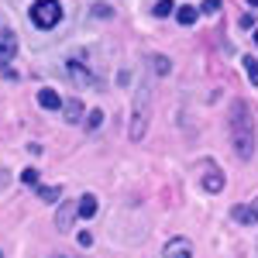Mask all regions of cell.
<instances>
[{"instance_id":"6da1fadb","label":"cell","mask_w":258,"mask_h":258,"mask_svg":"<svg viewBox=\"0 0 258 258\" xmlns=\"http://www.w3.org/2000/svg\"><path fill=\"white\" fill-rule=\"evenodd\" d=\"M231 145H234V155L244 162L255 155V117L248 103L231 107Z\"/></svg>"},{"instance_id":"7a4b0ae2","label":"cell","mask_w":258,"mask_h":258,"mask_svg":"<svg viewBox=\"0 0 258 258\" xmlns=\"http://www.w3.org/2000/svg\"><path fill=\"white\" fill-rule=\"evenodd\" d=\"M62 21V4L59 0H35L31 4V24L41 31H52Z\"/></svg>"},{"instance_id":"3957f363","label":"cell","mask_w":258,"mask_h":258,"mask_svg":"<svg viewBox=\"0 0 258 258\" xmlns=\"http://www.w3.org/2000/svg\"><path fill=\"white\" fill-rule=\"evenodd\" d=\"M145 127H148V83L138 86V103H135V124H131V138L141 141L145 138Z\"/></svg>"},{"instance_id":"277c9868","label":"cell","mask_w":258,"mask_h":258,"mask_svg":"<svg viewBox=\"0 0 258 258\" xmlns=\"http://www.w3.org/2000/svg\"><path fill=\"white\" fill-rule=\"evenodd\" d=\"M66 76L76 83V86H97V76H93L80 59H69V62H66Z\"/></svg>"},{"instance_id":"5b68a950","label":"cell","mask_w":258,"mask_h":258,"mask_svg":"<svg viewBox=\"0 0 258 258\" xmlns=\"http://www.w3.org/2000/svg\"><path fill=\"white\" fill-rule=\"evenodd\" d=\"M231 217L238 220L241 227H255V224H258V200H251V203H241V207H234V210H231Z\"/></svg>"},{"instance_id":"8992f818","label":"cell","mask_w":258,"mask_h":258,"mask_svg":"<svg viewBox=\"0 0 258 258\" xmlns=\"http://www.w3.org/2000/svg\"><path fill=\"white\" fill-rule=\"evenodd\" d=\"M162 258H193V244H189L186 238H172L169 244H165Z\"/></svg>"},{"instance_id":"52a82bcc","label":"cell","mask_w":258,"mask_h":258,"mask_svg":"<svg viewBox=\"0 0 258 258\" xmlns=\"http://www.w3.org/2000/svg\"><path fill=\"white\" fill-rule=\"evenodd\" d=\"M80 217V210H76V203H73V200H66V203H62L59 207V214H55V227H59V231H69V227H73V220Z\"/></svg>"},{"instance_id":"ba28073f","label":"cell","mask_w":258,"mask_h":258,"mask_svg":"<svg viewBox=\"0 0 258 258\" xmlns=\"http://www.w3.org/2000/svg\"><path fill=\"white\" fill-rule=\"evenodd\" d=\"M14 55H18V35L14 31H0V62L7 66Z\"/></svg>"},{"instance_id":"9c48e42d","label":"cell","mask_w":258,"mask_h":258,"mask_svg":"<svg viewBox=\"0 0 258 258\" xmlns=\"http://www.w3.org/2000/svg\"><path fill=\"white\" fill-rule=\"evenodd\" d=\"M203 189H207V193H220V189H224V172H220L217 165H210V172L203 176Z\"/></svg>"},{"instance_id":"30bf717a","label":"cell","mask_w":258,"mask_h":258,"mask_svg":"<svg viewBox=\"0 0 258 258\" xmlns=\"http://www.w3.org/2000/svg\"><path fill=\"white\" fill-rule=\"evenodd\" d=\"M38 103L45 107V110H62V97L55 93V90H41V93H38Z\"/></svg>"},{"instance_id":"8fae6325","label":"cell","mask_w":258,"mask_h":258,"mask_svg":"<svg viewBox=\"0 0 258 258\" xmlns=\"http://www.w3.org/2000/svg\"><path fill=\"white\" fill-rule=\"evenodd\" d=\"M62 110H66V120H69V124H80V120H83V103H80V100L62 103Z\"/></svg>"},{"instance_id":"7c38bea8","label":"cell","mask_w":258,"mask_h":258,"mask_svg":"<svg viewBox=\"0 0 258 258\" xmlns=\"http://www.w3.org/2000/svg\"><path fill=\"white\" fill-rule=\"evenodd\" d=\"M76 210H80V217H97V197H83L80 203H76Z\"/></svg>"},{"instance_id":"4fadbf2b","label":"cell","mask_w":258,"mask_h":258,"mask_svg":"<svg viewBox=\"0 0 258 258\" xmlns=\"http://www.w3.org/2000/svg\"><path fill=\"white\" fill-rule=\"evenodd\" d=\"M197 18H200V11H197V7H179V11H176V21L182 24V28L197 24Z\"/></svg>"},{"instance_id":"5bb4252c","label":"cell","mask_w":258,"mask_h":258,"mask_svg":"<svg viewBox=\"0 0 258 258\" xmlns=\"http://www.w3.org/2000/svg\"><path fill=\"white\" fill-rule=\"evenodd\" d=\"M244 73H248V80H251V86H258V59L255 55H244Z\"/></svg>"},{"instance_id":"9a60e30c","label":"cell","mask_w":258,"mask_h":258,"mask_svg":"<svg viewBox=\"0 0 258 258\" xmlns=\"http://www.w3.org/2000/svg\"><path fill=\"white\" fill-rule=\"evenodd\" d=\"M59 186H38V197L45 200V203H55V200H59Z\"/></svg>"},{"instance_id":"2e32d148","label":"cell","mask_w":258,"mask_h":258,"mask_svg":"<svg viewBox=\"0 0 258 258\" xmlns=\"http://www.w3.org/2000/svg\"><path fill=\"white\" fill-rule=\"evenodd\" d=\"M148 62H152V69H155V73H162V76H165V73L172 69V62L165 59V55H152V59H148Z\"/></svg>"},{"instance_id":"e0dca14e","label":"cell","mask_w":258,"mask_h":258,"mask_svg":"<svg viewBox=\"0 0 258 258\" xmlns=\"http://www.w3.org/2000/svg\"><path fill=\"white\" fill-rule=\"evenodd\" d=\"M100 124H103V110H90V114H86V127H90V131H97Z\"/></svg>"},{"instance_id":"ac0fdd59","label":"cell","mask_w":258,"mask_h":258,"mask_svg":"<svg viewBox=\"0 0 258 258\" xmlns=\"http://www.w3.org/2000/svg\"><path fill=\"white\" fill-rule=\"evenodd\" d=\"M172 7H176L172 0H159V4H155V18H169V14H172Z\"/></svg>"},{"instance_id":"d6986e66","label":"cell","mask_w":258,"mask_h":258,"mask_svg":"<svg viewBox=\"0 0 258 258\" xmlns=\"http://www.w3.org/2000/svg\"><path fill=\"white\" fill-rule=\"evenodd\" d=\"M220 11V0H203L200 4V14H217Z\"/></svg>"},{"instance_id":"ffe728a7","label":"cell","mask_w":258,"mask_h":258,"mask_svg":"<svg viewBox=\"0 0 258 258\" xmlns=\"http://www.w3.org/2000/svg\"><path fill=\"white\" fill-rule=\"evenodd\" d=\"M21 182L35 186V182H38V169H24V172H21Z\"/></svg>"},{"instance_id":"44dd1931","label":"cell","mask_w":258,"mask_h":258,"mask_svg":"<svg viewBox=\"0 0 258 258\" xmlns=\"http://www.w3.org/2000/svg\"><path fill=\"white\" fill-rule=\"evenodd\" d=\"M76 241H80L83 248H90V244H93V234H90V231H80V234H76Z\"/></svg>"},{"instance_id":"7402d4cb","label":"cell","mask_w":258,"mask_h":258,"mask_svg":"<svg viewBox=\"0 0 258 258\" xmlns=\"http://www.w3.org/2000/svg\"><path fill=\"white\" fill-rule=\"evenodd\" d=\"M93 18H110V7H107V4H97V7H93Z\"/></svg>"},{"instance_id":"603a6c76","label":"cell","mask_w":258,"mask_h":258,"mask_svg":"<svg viewBox=\"0 0 258 258\" xmlns=\"http://www.w3.org/2000/svg\"><path fill=\"white\" fill-rule=\"evenodd\" d=\"M248 4H251V7H258V0H248Z\"/></svg>"},{"instance_id":"cb8c5ba5","label":"cell","mask_w":258,"mask_h":258,"mask_svg":"<svg viewBox=\"0 0 258 258\" xmlns=\"http://www.w3.org/2000/svg\"><path fill=\"white\" fill-rule=\"evenodd\" d=\"M255 45H258V31H255Z\"/></svg>"},{"instance_id":"d4e9b609","label":"cell","mask_w":258,"mask_h":258,"mask_svg":"<svg viewBox=\"0 0 258 258\" xmlns=\"http://www.w3.org/2000/svg\"><path fill=\"white\" fill-rule=\"evenodd\" d=\"M0 258H4V251H0Z\"/></svg>"}]
</instances>
